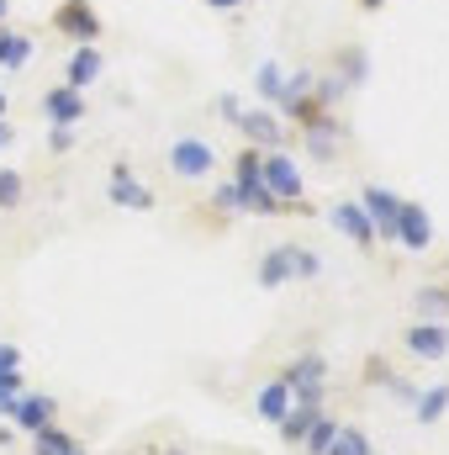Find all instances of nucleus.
<instances>
[{
  "instance_id": "f257e3e1",
  "label": "nucleus",
  "mask_w": 449,
  "mask_h": 455,
  "mask_svg": "<svg viewBox=\"0 0 449 455\" xmlns=\"http://www.w3.org/2000/svg\"><path fill=\"white\" fill-rule=\"evenodd\" d=\"M323 275V254L318 249H302V243H270L259 254V286L275 291L286 281H318Z\"/></svg>"
},
{
  "instance_id": "f03ea898",
  "label": "nucleus",
  "mask_w": 449,
  "mask_h": 455,
  "mask_svg": "<svg viewBox=\"0 0 449 455\" xmlns=\"http://www.w3.org/2000/svg\"><path fill=\"white\" fill-rule=\"evenodd\" d=\"M259 180H264V191H270L275 202H286L291 212H312V202H307V180H302V164H296L286 148H270V154L259 159Z\"/></svg>"
},
{
  "instance_id": "7ed1b4c3",
  "label": "nucleus",
  "mask_w": 449,
  "mask_h": 455,
  "mask_svg": "<svg viewBox=\"0 0 449 455\" xmlns=\"http://www.w3.org/2000/svg\"><path fill=\"white\" fill-rule=\"evenodd\" d=\"M48 27L75 48V43H101L106 37V16H101V5L96 0H59L53 11H48Z\"/></svg>"
},
{
  "instance_id": "20e7f679",
  "label": "nucleus",
  "mask_w": 449,
  "mask_h": 455,
  "mask_svg": "<svg viewBox=\"0 0 449 455\" xmlns=\"http://www.w3.org/2000/svg\"><path fill=\"white\" fill-rule=\"evenodd\" d=\"M164 164H169L175 180H207V175L217 170V148H212V138H201V132H180V138L164 143Z\"/></svg>"
},
{
  "instance_id": "39448f33",
  "label": "nucleus",
  "mask_w": 449,
  "mask_h": 455,
  "mask_svg": "<svg viewBox=\"0 0 449 455\" xmlns=\"http://www.w3.org/2000/svg\"><path fill=\"white\" fill-rule=\"evenodd\" d=\"M238 132H243V143H254V148H286L291 143V132H286V116L275 112V107H248V112H238L232 122Z\"/></svg>"
},
{
  "instance_id": "423d86ee",
  "label": "nucleus",
  "mask_w": 449,
  "mask_h": 455,
  "mask_svg": "<svg viewBox=\"0 0 449 455\" xmlns=\"http://www.w3.org/2000/svg\"><path fill=\"white\" fill-rule=\"evenodd\" d=\"M37 112L48 127H80L85 116H91V101H85V91H75V85H48L43 96H37Z\"/></svg>"
},
{
  "instance_id": "0eeeda50",
  "label": "nucleus",
  "mask_w": 449,
  "mask_h": 455,
  "mask_svg": "<svg viewBox=\"0 0 449 455\" xmlns=\"http://www.w3.org/2000/svg\"><path fill=\"white\" fill-rule=\"evenodd\" d=\"M323 75L334 80L343 96H349V91H359V85L370 80V48H365V43H334V53H328V69H323Z\"/></svg>"
},
{
  "instance_id": "6e6552de",
  "label": "nucleus",
  "mask_w": 449,
  "mask_h": 455,
  "mask_svg": "<svg viewBox=\"0 0 449 455\" xmlns=\"http://www.w3.org/2000/svg\"><path fill=\"white\" fill-rule=\"evenodd\" d=\"M359 207H365V218H370V228H375V243H391L397 238V212H402V196L391 191V186H365L359 191Z\"/></svg>"
},
{
  "instance_id": "1a4fd4ad",
  "label": "nucleus",
  "mask_w": 449,
  "mask_h": 455,
  "mask_svg": "<svg viewBox=\"0 0 449 455\" xmlns=\"http://www.w3.org/2000/svg\"><path fill=\"white\" fill-rule=\"evenodd\" d=\"M391 243H402V249H413V254H429V249H434V218H429L423 202H407V196H402L397 238H391Z\"/></svg>"
},
{
  "instance_id": "9d476101",
  "label": "nucleus",
  "mask_w": 449,
  "mask_h": 455,
  "mask_svg": "<svg viewBox=\"0 0 449 455\" xmlns=\"http://www.w3.org/2000/svg\"><path fill=\"white\" fill-rule=\"evenodd\" d=\"M106 196H112L116 207H127V212H154V207H159V196H154L143 180H132V164H127V159H116L112 164V186H106Z\"/></svg>"
},
{
  "instance_id": "9b49d317",
  "label": "nucleus",
  "mask_w": 449,
  "mask_h": 455,
  "mask_svg": "<svg viewBox=\"0 0 449 455\" xmlns=\"http://www.w3.org/2000/svg\"><path fill=\"white\" fill-rule=\"evenodd\" d=\"M402 344H407L418 360H445L449 355V323L445 318H418V323H407Z\"/></svg>"
},
{
  "instance_id": "f8f14e48",
  "label": "nucleus",
  "mask_w": 449,
  "mask_h": 455,
  "mask_svg": "<svg viewBox=\"0 0 449 455\" xmlns=\"http://www.w3.org/2000/svg\"><path fill=\"white\" fill-rule=\"evenodd\" d=\"M101 75H106V59H101V48H96V43H75V48H69V59H64V85H75V91H91Z\"/></svg>"
},
{
  "instance_id": "ddd939ff",
  "label": "nucleus",
  "mask_w": 449,
  "mask_h": 455,
  "mask_svg": "<svg viewBox=\"0 0 449 455\" xmlns=\"http://www.w3.org/2000/svg\"><path fill=\"white\" fill-rule=\"evenodd\" d=\"M328 223H334L354 249H375V228H370V218H365V207H359V202H349V196L334 202V207H328Z\"/></svg>"
},
{
  "instance_id": "4468645a",
  "label": "nucleus",
  "mask_w": 449,
  "mask_h": 455,
  "mask_svg": "<svg viewBox=\"0 0 449 455\" xmlns=\"http://www.w3.org/2000/svg\"><path fill=\"white\" fill-rule=\"evenodd\" d=\"M286 387H291L296 397H323V387H328V360H323V355H296V360L286 365Z\"/></svg>"
},
{
  "instance_id": "2eb2a0df",
  "label": "nucleus",
  "mask_w": 449,
  "mask_h": 455,
  "mask_svg": "<svg viewBox=\"0 0 449 455\" xmlns=\"http://www.w3.org/2000/svg\"><path fill=\"white\" fill-rule=\"evenodd\" d=\"M53 413H59V403H53L48 392H21V397L11 403V424H16V429H27V435L48 429V424H53Z\"/></svg>"
},
{
  "instance_id": "dca6fc26",
  "label": "nucleus",
  "mask_w": 449,
  "mask_h": 455,
  "mask_svg": "<svg viewBox=\"0 0 449 455\" xmlns=\"http://www.w3.org/2000/svg\"><path fill=\"white\" fill-rule=\"evenodd\" d=\"M302 143H307V154L318 159V164H334V159H343L338 148H343V122L334 116H323L318 127H302Z\"/></svg>"
},
{
  "instance_id": "f3484780",
  "label": "nucleus",
  "mask_w": 449,
  "mask_h": 455,
  "mask_svg": "<svg viewBox=\"0 0 449 455\" xmlns=\"http://www.w3.org/2000/svg\"><path fill=\"white\" fill-rule=\"evenodd\" d=\"M32 53H37V43H32L21 27H5V21H0V75H21V69L32 64Z\"/></svg>"
},
{
  "instance_id": "a211bd4d",
  "label": "nucleus",
  "mask_w": 449,
  "mask_h": 455,
  "mask_svg": "<svg viewBox=\"0 0 449 455\" xmlns=\"http://www.w3.org/2000/svg\"><path fill=\"white\" fill-rule=\"evenodd\" d=\"M318 413H323V397H296V403H291V413H286L275 429L286 435V445H302V440H307V429L318 424Z\"/></svg>"
},
{
  "instance_id": "6ab92c4d",
  "label": "nucleus",
  "mask_w": 449,
  "mask_h": 455,
  "mask_svg": "<svg viewBox=\"0 0 449 455\" xmlns=\"http://www.w3.org/2000/svg\"><path fill=\"white\" fill-rule=\"evenodd\" d=\"M254 96H259L264 107H280V96H286V64L264 59V64L254 69Z\"/></svg>"
},
{
  "instance_id": "aec40b11",
  "label": "nucleus",
  "mask_w": 449,
  "mask_h": 455,
  "mask_svg": "<svg viewBox=\"0 0 449 455\" xmlns=\"http://www.w3.org/2000/svg\"><path fill=\"white\" fill-rule=\"evenodd\" d=\"M291 403H296V392L286 387V376H275V381L259 392V419H264V424H280V419L291 413Z\"/></svg>"
},
{
  "instance_id": "412c9836",
  "label": "nucleus",
  "mask_w": 449,
  "mask_h": 455,
  "mask_svg": "<svg viewBox=\"0 0 449 455\" xmlns=\"http://www.w3.org/2000/svg\"><path fill=\"white\" fill-rule=\"evenodd\" d=\"M445 413H449V381H439V387H429V392L418 397L413 419H418V424H439Z\"/></svg>"
},
{
  "instance_id": "4be33fe9",
  "label": "nucleus",
  "mask_w": 449,
  "mask_h": 455,
  "mask_svg": "<svg viewBox=\"0 0 449 455\" xmlns=\"http://www.w3.org/2000/svg\"><path fill=\"white\" fill-rule=\"evenodd\" d=\"M413 307H418V318H449V286H418V297H413Z\"/></svg>"
},
{
  "instance_id": "5701e85b",
  "label": "nucleus",
  "mask_w": 449,
  "mask_h": 455,
  "mask_svg": "<svg viewBox=\"0 0 449 455\" xmlns=\"http://www.w3.org/2000/svg\"><path fill=\"white\" fill-rule=\"evenodd\" d=\"M21 202H27V175L11 170V164H0V212H16Z\"/></svg>"
},
{
  "instance_id": "b1692460",
  "label": "nucleus",
  "mask_w": 449,
  "mask_h": 455,
  "mask_svg": "<svg viewBox=\"0 0 449 455\" xmlns=\"http://www.w3.org/2000/svg\"><path fill=\"white\" fill-rule=\"evenodd\" d=\"M32 455H85V451H80V440H69L59 429H37L32 435Z\"/></svg>"
},
{
  "instance_id": "393cba45",
  "label": "nucleus",
  "mask_w": 449,
  "mask_h": 455,
  "mask_svg": "<svg viewBox=\"0 0 449 455\" xmlns=\"http://www.w3.org/2000/svg\"><path fill=\"white\" fill-rule=\"evenodd\" d=\"M328 455H375V451H370V440H365L359 429L338 424V429H334V440H328Z\"/></svg>"
},
{
  "instance_id": "a878e982",
  "label": "nucleus",
  "mask_w": 449,
  "mask_h": 455,
  "mask_svg": "<svg viewBox=\"0 0 449 455\" xmlns=\"http://www.w3.org/2000/svg\"><path fill=\"white\" fill-rule=\"evenodd\" d=\"M334 419H328V413H318V424H312V429H307V440H302V445H307V451L312 455H328V440H334Z\"/></svg>"
},
{
  "instance_id": "bb28decb",
  "label": "nucleus",
  "mask_w": 449,
  "mask_h": 455,
  "mask_svg": "<svg viewBox=\"0 0 449 455\" xmlns=\"http://www.w3.org/2000/svg\"><path fill=\"white\" fill-rule=\"evenodd\" d=\"M21 392H27V387H21V371H11V376H0V413H5V419H11V403H16Z\"/></svg>"
},
{
  "instance_id": "cd10ccee",
  "label": "nucleus",
  "mask_w": 449,
  "mask_h": 455,
  "mask_svg": "<svg viewBox=\"0 0 449 455\" xmlns=\"http://www.w3.org/2000/svg\"><path fill=\"white\" fill-rule=\"evenodd\" d=\"M75 143H80V127H48V148L53 154H69Z\"/></svg>"
},
{
  "instance_id": "c85d7f7f",
  "label": "nucleus",
  "mask_w": 449,
  "mask_h": 455,
  "mask_svg": "<svg viewBox=\"0 0 449 455\" xmlns=\"http://www.w3.org/2000/svg\"><path fill=\"white\" fill-rule=\"evenodd\" d=\"M212 207H217V212H243V202H238V186H232V180H227V186H217V191H212Z\"/></svg>"
},
{
  "instance_id": "c756f323",
  "label": "nucleus",
  "mask_w": 449,
  "mask_h": 455,
  "mask_svg": "<svg viewBox=\"0 0 449 455\" xmlns=\"http://www.w3.org/2000/svg\"><path fill=\"white\" fill-rule=\"evenodd\" d=\"M212 107H217V116H223V122H238V112H243V101H238V96H217V101H212Z\"/></svg>"
},
{
  "instance_id": "7c9ffc66",
  "label": "nucleus",
  "mask_w": 449,
  "mask_h": 455,
  "mask_svg": "<svg viewBox=\"0 0 449 455\" xmlns=\"http://www.w3.org/2000/svg\"><path fill=\"white\" fill-rule=\"evenodd\" d=\"M11 371H21V349L16 344H0V376H11Z\"/></svg>"
},
{
  "instance_id": "2f4dec72",
  "label": "nucleus",
  "mask_w": 449,
  "mask_h": 455,
  "mask_svg": "<svg viewBox=\"0 0 449 455\" xmlns=\"http://www.w3.org/2000/svg\"><path fill=\"white\" fill-rule=\"evenodd\" d=\"M201 5H207V11H243L248 0H201Z\"/></svg>"
},
{
  "instance_id": "473e14b6",
  "label": "nucleus",
  "mask_w": 449,
  "mask_h": 455,
  "mask_svg": "<svg viewBox=\"0 0 449 455\" xmlns=\"http://www.w3.org/2000/svg\"><path fill=\"white\" fill-rule=\"evenodd\" d=\"M11 138H16V132H11V122H5V116H0V154H5V148H11Z\"/></svg>"
},
{
  "instance_id": "72a5a7b5",
  "label": "nucleus",
  "mask_w": 449,
  "mask_h": 455,
  "mask_svg": "<svg viewBox=\"0 0 449 455\" xmlns=\"http://www.w3.org/2000/svg\"><path fill=\"white\" fill-rule=\"evenodd\" d=\"M354 5H359L365 16H375V11H386V0H354Z\"/></svg>"
},
{
  "instance_id": "f704fd0d",
  "label": "nucleus",
  "mask_w": 449,
  "mask_h": 455,
  "mask_svg": "<svg viewBox=\"0 0 449 455\" xmlns=\"http://www.w3.org/2000/svg\"><path fill=\"white\" fill-rule=\"evenodd\" d=\"M11 112V96H5V85H0V116Z\"/></svg>"
},
{
  "instance_id": "c9c22d12",
  "label": "nucleus",
  "mask_w": 449,
  "mask_h": 455,
  "mask_svg": "<svg viewBox=\"0 0 449 455\" xmlns=\"http://www.w3.org/2000/svg\"><path fill=\"white\" fill-rule=\"evenodd\" d=\"M5 16H11V0H0V21H5Z\"/></svg>"
},
{
  "instance_id": "e433bc0d",
  "label": "nucleus",
  "mask_w": 449,
  "mask_h": 455,
  "mask_svg": "<svg viewBox=\"0 0 449 455\" xmlns=\"http://www.w3.org/2000/svg\"><path fill=\"white\" fill-rule=\"evenodd\" d=\"M175 455H180V451H175Z\"/></svg>"
}]
</instances>
